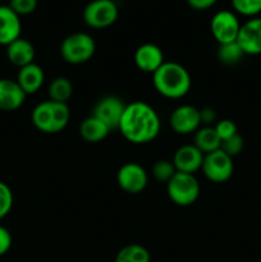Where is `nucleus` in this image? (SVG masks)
<instances>
[{
  "mask_svg": "<svg viewBox=\"0 0 261 262\" xmlns=\"http://www.w3.org/2000/svg\"><path fill=\"white\" fill-rule=\"evenodd\" d=\"M161 122L158 112L145 101L125 105L118 130L133 145L150 143L159 136Z\"/></svg>",
  "mask_w": 261,
  "mask_h": 262,
  "instance_id": "f257e3e1",
  "label": "nucleus"
},
{
  "mask_svg": "<svg viewBox=\"0 0 261 262\" xmlns=\"http://www.w3.org/2000/svg\"><path fill=\"white\" fill-rule=\"evenodd\" d=\"M151 76H153L154 89L165 99H182L191 91V74L186 67L177 61H165Z\"/></svg>",
  "mask_w": 261,
  "mask_h": 262,
  "instance_id": "f03ea898",
  "label": "nucleus"
},
{
  "mask_svg": "<svg viewBox=\"0 0 261 262\" xmlns=\"http://www.w3.org/2000/svg\"><path fill=\"white\" fill-rule=\"evenodd\" d=\"M35 128L46 135H56L67 128L71 120V109L68 104L55 102L51 100L36 105L31 114Z\"/></svg>",
  "mask_w": 261,
  "mask_h": 262,
  "instance_id": "7ed1b4c3",
  "label": "nucleus"
},
{
  "mask_svg": "<svg viewBox=\"0 0 261 262\" xmlns=\"http://www.w3.org/2000/svg\"><path fill=\"white\" fill-rule=\"evenodd\" d=\"M96 51L94 37L86 32H74L67 36L60 45V55L66 63L81 66L92 59Z\"/></svg>",
  "mask_w": 261,
  "mask_h": 262,
  "instance_id": "20e7f679",
  "label": "nucleus"
},
{
  "mask_svg": "<svg viewBox=\"0 0 261 262\" xmlns=\"http://www.w3.org/2000/svg\"><path fill=\"white\" fill-rule=\"evenodd\" d=\"M200 183L194 174L177 171L166 183V193L174 205L187 207L193 205L200 197Z\"/></svg>",
  "mask_w": 261,
  "mask_h": 262,
  "instance_id": "39448f33",
  "label": "nucleus"
},
{
  "mask_svg": "<svg viewBox=\"0 0 261 262\" xmlns=\"http://www.w3.org/2000/svg\"><path fill=\"white\" fill-rule=\"evenodd\" d=\"M119 15V9L114 0H92L84 7L83 20L89 27L104 30L114 25Z\"/></svg>",
  "mask_w": 261,
  "mask_h": 262,
  "instance_id": "423d86ee",
  "label": "nucleus"
},
{
  "mask_svg": "<svg viewBox=\"0 0 261 262\" xmlns=\"http://www.w3.org/2000/svg\"><path fill=\"white\" fill-rule=\"evenodd\" d=\"M201 170L205 178L211 183L222 184L229 181L234 173V163L233 158L223 150H216L214 152L206 154L204 156Z\"/></svg>",
  "mask_w": 261,
  "mask_h": 262,
  "instance_id": "0eeeda50",
  "label": "nucleus"
},
{
  "mask_svg": "<svg viewBox=\"0 0 261 262\" xmlns=\"http://www.w3.org/2000/svg\"><path fill=\"white\" fill-rule=\"evenodd\" d=\"M242 23L238 19L237 14L232 10H220L216 12L210 22V31L212 37L219 45L237 41Z\"/></svg>",
  "mask_w": 261,
  "mask_h": 262,
  "instance_id": "6e6552de",
  "label": "nucleus"
},
{
  "mask_svg": "<svg viewBox=\"0 0 261 262\" xmlns=\"http://www.w3.org/2000/svg\"><path fill=\"white\" fill-rule=\"evenodd\" d=\"M117 183L124 192L129 194H138L145 191L148 183L147 171L137 163H125L118 169Z\"/></svg>",
  "mask_w": 261,
  "mask_h": 262,
  "instance_id": "1a4fd4ad",
  "label": "nucleus"
},
{
  "mask_svg": "<svg viewBox=\"0 0 261 262\" xmlns=\"http://www.w3.org/2000/svg\"><path fill=\"white\" fill-rule=\"evenodd\" d=\"M169 124L177 135H192L202 124L200 109H197L193 105H179L171 112L169 117Z\"/></svg>",
  "mask_w": 261,
  "mask_h": 262,
  "instance_id": "9d476101",
  "label": "nucleus"
},
{
  "mask_svg": "<svg viewBox=\"0 0 261 262\" xmlns=\"http://www.w3.org/2000/svg\"><path fill=\"white\" fill-rule=\"evenodd\" d=\"M125 105L127 104H124L122 99L114 95H109V96L101 97L95 104L91 115L106 124L110 130H115L119 127Z\"/></svg>",
  "mask_w": 261,
  "mask_h": 262,
  "instance_id": "9b49d317",
  "label": "nucleus"
},
{
  "mask_svg": "<svg viewBox=\"0 0 261 262\" xmlns=\"http://www.w3.org/2000/svg\"><path fill=\"white\" fill-rule=\"evenodd\" d=\"M237 43L245 55H261V17L248 18L241 25Z\"/></svg>",
  "mask_w": 261,
  "mask_h": 262,
  "instance_id": "f8f14e48",
  "label": "nucleus"
},
{
  "mask_svg": "<svg viewBox=\"0 0 261 262\" xmlns=\"http://www.w3.org/2000/svg\"><path fill=\"white\" fill-rule=\"evenodd\" d=\"M133 60H135L136 67L141 72L148 74H154L165 63V58H164L161 48L151 42L142 43V45L138 46L135 51Z\"/></svg>",
  "mask_w": 261,
  "mask_h": 262,
  "instance_id": "ddd939ff",
  "label": "nucleus"
},
{
  "mask_svg": "<svg viewBox=\"0 0 261 262\" xmlns=\"http://www.w3.org/2000/svg\"><path fill=\"white\" fill-rule=\"evenodd\" d=\"M204 156L194 145H183L176 151L171 161L179 173L194 174L201 170Z\"/></svg>",
  "mask_w": 261,
  "mask_h": 262,
  "instance_id": "4468645a",
  "label": "nucleus"
},
{
  "mask_svg": "<svg viewBox=\"0 0 261 262\" xmlns=\"http://www.w3.org/2000/svg\"><path fill=\"white\" fill-rule=\"evenodd\" d=\"M22 23L20 17L9 7L0 5V45L8 46L20 37Z\"/></svg>",
  "mask_w": 261,
  "mask_h": 262,
  "instance_id": "2eb2a0df",
  "label": "nucleus"
},
{
  "mask_svg": "<svg viewBox=\"0 0 261 262\" xmlns=\"http://www.w3.org/2000/svg\"><path fill=\"white\" fill-rule=\"evenodd\" d=\"M25 94L15 79L0 78V110L2 112H15L26 101Z\"/></svg>",
  "mask_w": 261,
  "mask_h": 262,
  "instance_id": "dca6fc26",
  "label": "nucleus"
},
{
  "mask_svg": "<svg viewBox=\"0 0 261 262\" xmlns=\"http://www.w3.org/2000/svg\"><path fill=\"white\" fill-rule=\"evenodd\" d=\"M15 81L28 96V95H33L38 90H41L44 82H45V73L38 64L31 63L18 69Z\"/></svg>",
  "mask_w": 261,
  "mask_h": 262,
  "instance_id": "f3484780",
  "label": "nucleus"
},
{
  "mask_svg": "<svg viewBox=\"0 0 261 262\" xmlns=\"http://www.w3.org/2000/svg\"><path fill=\"white\" fill-rule=\"evenodd\" d=\"M35 46L27 38L19 37L7 46L8 60L10 64L17 67L18 69L31 63H35Z\"/></svg>",
  "mask_w": 261,
  "mask_h": 262,
  "instance_id": "a211bd4d",
  "label": "nucleus"
},
{
  "mask_svg": "<svg viewBox=\"0 0 261 262\" xmlns=\"http://www.w3.org/2000/svg\"><path fill=\"white\" fill-rule=\"evenodd\" d=\"M79 136L82 137V140L86 141L89 143H99L102 142L105 138L109 136V133L112 130L109 129L106 124L101 122L100 119L95 118L94 115H90V117L84 118L82 120L81 125H79Z\"/></svg>",
  "mask_w": 261,
  "mask_h": 262,
  "instance_id": "6ab92c4d",
  "label": "nucleus"
},
{
  "mask_svg": "<svg viewBox=\"0 0 261 262\" xmlns=\"http://www.w3.org/2000/svg\"><path fill=\"white\" fill-rule=\"evenodd\" d=\"M194 146L201 151L204 155L219 150L222 140L217 136L214 125H204L194 132Z\"/></svg>",
  "mask_w": 261,
  "mask_h": 262,
  "instance_id": "aec40b11",
  "label": "nucleus"
},
{
  "mask_svg": "<svg viewBox=\"0 0 261 262\" xmlns=\"http://www.w3.org/2000/svg\"><path fill=\"white\" fill-rule=\"evenodd\" d=\"M48 95L49 100L51 101L68 104L69 99L73 95V84H72L71 79L61 76L51 79L48 89Z\"/></svg>",
  "mask_w": 261,
  "mask_h": 262,
  "instance_id": "412c9836",
  "label": "nucleus"
},
{
  "mask_svg": "<svg viewBox=\"0 0 261 262\" xmlns=\"http://www.w3.org/2000/svg\"><path fill=\"white\" fill-rule=\"evenodd\" d=\"M114 262H151V255L142 245H127L117 253Z\"/></svg>",
  "mask_w": 261,
  "mask_h": 262,
  "instance_id": "4be33fe9",
  "label": "nucleus"
},
{
  "mask_svg": "<svg viewBox=\"0 0 261 262\" xmlns=\"http://www.w3.org/2000/svg\"><path fill=\"white\" fill-rule=\"evenodd\" d=\"M216 55L220 63L228 67L237 66V64L241 63V60L246 56L245 53L242 51V49H241L240 45L237 43V41L219 45Z\"/></svg>",
  "mask_w": 261,
  "mask_h": 262,
  "instance_id": "5701e85b",
  "label": "nucleus"
},
{
  "mask_svg": "<svg viewBox=\"0 0 261 262\" xmlns=\"http://www.w3.org/2000/svg\"><path fill=\"white\" fill-rule=\"evenodd\" d=\"M177 173V169L174 166L173 161L170 160H158L155 161V164L151 168V174H153L154 178L158 182L161 183H168L171 178L174 177V174Z\"/></svg>",
  "mask_w": 261,
  "mask_h": 262,
  "instance_id": "b1692460",
  "label": "nucleus"
},
{
  "mask_svg": "<svg viewBox=\"0 0 261 262\" xmlns=\"http://www.w3.org/2000/svg\"><path fill=\"white\" fill-rule=\"evenodd\" d=\"M235 14L243 17H258L261 13V0H230Z\"/></svg>",
  "mask_w": 261,
  "mask_h": 262,
  "instance_id": "393cba45",
  "label": "nucleus"
},
{
  "mask_svg": "<svg viewBox=\"0 0 261 262\" xmlns=\"http://www.w3.org/2000/svg\"><path fill=\"white\" fill-rule=\"evenodd\" d=\"M13 202H14V197H13L12 189L7 183L0 181V220L9 215Z\"/></svg>",
  "mask_w": 261,
  "mask_h": 262,
  "instance_id": "a878e982",
  "label": "nucleus"
},
{
  "mask_svg": "<svg viewBox=\"0 0 261 262\" xmlns=\"http://www.w3.org/2000/svg\"><path fill=\"white\" fill-rule=\"evenodd\" d=\"M243 147H245V140H243L240 133L222 141V145H220V150L224 151L230 158H235L237 155H240L242 152Z\"/></svg>",
  "mask_w": 261,
  "mask_h": 262,
  "instance_id": "bb28decb",
  "label": "nucleus"
},
{
  "mask_svg": "<svg viewBox=\"0 0 261 262\" xmlns=\"http://www.w3.org/2000/svg\"><path fill=\"white\" fill-rule=\"evenodd\" d=\"M215 130H216L217 136L222 141L227 140V138L232 137V136L237 135L238 128L237 124L233 122L232 119H222L214 124Z\"/></svg>",
  "mask_w": 261,
  "mask_h": 262,
  "instance_id": "cd10ccee",
  "label": "nucleus"
},
{
  "mask_svg": "<svg viewBox=\"0 0 261 262\" xmlns=\"http://www.w3.org/2000/svg\"><path fill=\"white\" fill-rule=\"evenodd\" d=\"M37 3V0H9V7L20 17L35 12Z\"/></svg>",
  "mask_w": 261,
  "mask_h": 262,
  "instance_id": "c85d7f7f",
  "label": "nucleus"
},
{
  "mask_svg": "<svg viewBox=\"0 0 261 262\" xmlns=\"http://www.w3.org/2000/svg\"><path fill=\"white\" fill-rule=\"evenodd\" d=\"M12 245L13 238L9 229L0 225V257L9 252V250L12 248Z\"/></svg>",
  "mask_w": 261,
  "mask_h": 262,
  "instance_id": "c756f323",
  "label": "nucleus"
},
{
  "mask_svg": "<svg viewBox=\"0 0 261 262\" xmlns=\"http://www.w3.org/2000/svg\"><path fill=\"white\" fill-rule=\"evenodd\" d=\"M217 0H187V4L194 10H206L216 4Z\"/></svg>",
  "mask_w": 261,
  "mask_h": 262,
  "instance_id": "7c9ffc66",
  "label": "nucleus"
},
{
  "mask_svg": "<svg viewBox=\"0 0 261 262\" xmlns=\"http://www.w3.org/2000/svg\"><path fill=\"white\" fill-rule=\"evenodd\" d=\"M200 115H201V123L205 125H210L214 122H216V113L211 107L200 109Z\"/></svg>",
  "mask_w": 261,
  "mask_h": 262,
  "instance_id": "2f4dec72",
  "label": "nucleus"
}]
</instances>
